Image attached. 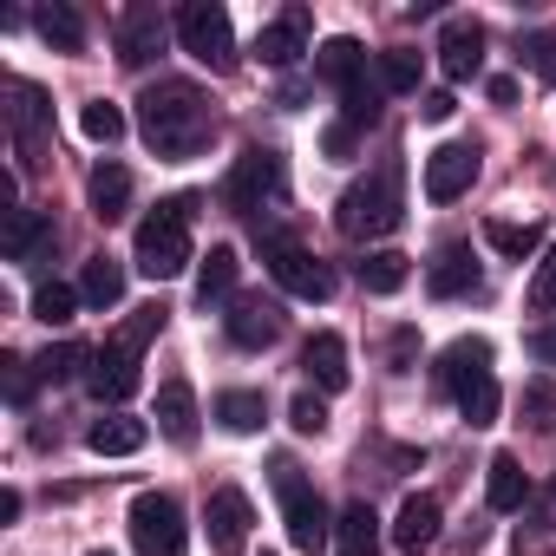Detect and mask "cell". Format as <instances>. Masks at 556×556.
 I'll return each mask as SVG.
<instances>
[{
    "instance_id": "cell-25",
    "label": "cell",
    "mask_w": 556,
    "mask_h": 556,
    "mask_svg": "<svg viewBox=\"0 0 556 556\" xmlns=\"http://www.w3.org/2000/svg\"><path fill=\"white\" fill-rule=\"evenodd\" d=\"M354 275H361L367 295H400V289L413 282V255H400V249H367Z\"/></svg>"
},
{
    "instance_id": "cell-24",
    "label": "cell",
    "mask_w": 556,
    "mask_h": 556,
    "mask_svg": "<svg viewBox=\"0 0 556 556\" xmlns=\"http://www.w3.org/2000/svg\"><path fill=\"white\" fill-rule=\"evenodd\" d=\"M334 556H380V517L367 497H354L334 523Z\"/></svg>"
},
{
    "instance_id": "cell-14",
    "label": "cell",
    "mask_w": 556,
    "mask_h": 556,
    "mask_svg": "<svg viewBox=\"0 0 556 556\" xmlns=\"http://www.w3.org/2000/svg\"><path fill=\"white\" fill-rule=\"evenodd\" d=\"M223 334L236 348H275V341H282V308L262 302V295H236L229 315H223Z\"/></svg>"
},
{
    "instance_id": "cell-40",
    "label": "cell",
    "mask_w": 556,
    "mask_h": 556,
    "mask_svg": "<svg viewBox=\"0 0 556 556\" xmlns=\"http://www.w3.org/2000/svg\"><path fill=\"white\" fill-rule=\"evenodd\" d=\"M517 60H523V66H530L543 86H556V34H523Z\"/></svg>"
},
{
    "instance_id": "cell-36",
    "label": "cell",
    "mask_w": 556,
    "mask_h": 556,
    "mask_svg": "<svg viewBox=\"0 0 556 556\" xmlns=\"http://www.w3.org/2000/svg\"><path fill=\"white\" fill-rule=\"evenodd\" d=\"M79 361H92V354H86L79 341H60V348H47V354L34 361V374H40L47 387H60V380H73V374H79Z\"/></svg>"
},
{
    "instance_id": "cell-49",
    "label": "cell",
    "mask_w": 556,
    "mask_h": 556,
    "mask_svg": "<svg viewBox=\"0 0 556 556\" xmlns=\"http://www.w3.org/2000/svg\"><path fill=\"white\" fill-rule=\"evenodd\" d=\"M549 517H556V478H549Z\"/></svg>"
},
{
    "instance_id": "cell-50",
    "label": "cell",
    "mask_w": 556,
    "mask_h": 556,
    "mask_svg": "<svg viewBox=\"0 0 556 556\" xmlns=\"http://www.w3.org/2000/svg\"><path fill=\"white\" fill-rule=\"evenodd\" d=\"M92 556H112V549H92Z\"/></svg>"
},
{
    "instance_id": "cell-42",
    "label": "cell",
    "mask_w": 556,
    "mask_h": 556,
    "mask_svg": "<svg viewBox=\"0 0 556 556\" xmlns=\"http://www.w3.org/2000/svg\"><path fill=\"white\" fill-rule=\"evenodd\" d=\"M289 426H295L302 439H321V432H328V406H321V393H295V406H289Z\"/></svg>"
},
{
    "instance_id": "cell-34",
    "label": "cell",
    "mask_w": 556,
    "mask_h": 556,
    "mask_svg": "<svg viewBox=\"0 0 556 556\" xmlns=\"http://www.w3.org/2000/svg\"><path fill=\"white\" fill-rule=\"evenodd\" d=\"M79 131H86L92 144H118V138H125V112H118L112 99H86V112H79Z\"/></svg>"
},
{
    "instance_id": "cell-39",
    "label": "cell",
    "mask_w": 556,
    "mask_h": 556,
    "mask_svg": "<svg viewBox=\"0 0 556 556\" xmlns=\"http://www.w3.org/2000/svg\"><path fill=\"white\" fill-rule=\"evenodd\" d=\"M523 419L536 432H556V380H530L523 387Z\"/></svg>"
},
{
    "instance_id": "cell-4",
    "label": "cell",
    "mask_w": 556,
    "mask_h": 556,
    "mask_svg": "<svg viewBox=\"0 0 556 556\" xmlns=\"http://www.w3.org/2000/svg\"><path fill=\"white\" fill-rule=\"evenodd\" d=\"M190 216H197V197H164L144 223H138V275L151 282H170V275L190 268Z\"/></svg>"
},
{
    "instance_id": "cell-44",
    "label": "cell",
    "mask_w": 556,
    "mask_h": 556,
    "mask_svg": "<svg viewBox=\"0 0 556 556\" xmlns=\"http://www.w3.org/2000/svg\"><path fill=\"white\" fill-rule=\"evenodd\" d=\"M321 151H328V157H354V151H361V131H354L348 118H334V125L321 131Z\"/></svg>"
},
{
    "instance_id": "cell-17",
    "label": "cell",
    "mask_w": 556,
    "mask_h": 556,
    "mask_svg": "<svg viewBox=\"0 0 556 556\" xmlns=\"http://www.w3.org/2000/svg\"><path fill=\"white\" fill-rule=\"evenodd\" d=\"M426 289H432L439 302H452V295H478V262H471V242H445V249L426 262Z\"/></svg>"
},
{
    "instance_id": "cell-43",
    "label": "cell",
    "mask_w": 556,
    "mask_h": 556,
    "mask_svg": "<svg viewBox=\"0 0 556 556\" xmlns=\"http://www.w3.org/2000/svg\"><path fill=\"white\" fill-rule=\"evenodd\" d=\"M0 367H8V400H14V406H27V400H34V380H40V374H34V361L8 354V361H0Z\"/></svg>"
},
{
    "instance_id": "cell-13",
    "label": "cell",
    "mask_w": 556,
    "mask_h": 556,
    "mask_svg": "<svg viewBox=\"0 0 556 556\" xmlns=\"http://www.w3.org/2000/svg\"><path fill=\"white\" fill-rule=\"evenodd\" d=\"M478 144H439L432 157H426V197L432 203H452V197H465L471 184H478Z\"/></svg>"
},
{
    "instance_id": "cell-6",
    "label": "cell",
    "mask_w": 556,
    "mask_h": 556,
    "mask_svg": "<svg viewBox=\"0 0 556 556\" xmlns=\"http://www.w3.org/2000/svg\"><path fill=\"white\" fill-rule=\"evenodd\" d=\"M262 268H268L295 302H328V295H334V268H328L308 242H295V236H282V229L262 236Z\"/></svg>"
},
{
    "instance_id": "cell-33",
    "label": "cell",
    "mask_w": 556,
    "mask_h": 556,
    "mask_svg": "<svg viewBox=\"0 0 556 556\" xmlns=\"http://www.w3.org/2000/svg\"><path fill=\"white\" fill-rule=\"evenodd\" d=\"M86 190H92V210L112 223V216H125V203H131V170L105 157V164L92 170V184H86Z\"/></svg>"
},
{
    "instance_id": "cell-35",
    "label": "cell",
    "mask_w": 556,
    "mask_h": 556,
    "mask_svg": "<svg viewBox=\"0 0 556 556\" xmlns=\"http://www.w3.org/2000/svg\"><path fill=\"white\" fill-rule=\"evenodd\" d=\"M79 302H86V295H79V289H66V282H40V289H34V315H40L47 328H66Z\"/></svg>"
},
{
    "instance_id": "cell-28",
    "label": "cell",
    "mask_w": 556,
    "mask_h": 556,
    "mask_svg": "<svg viewBox=\"0 0 556 556\" xmlns=\"http://www.w3.org/2000/svg\"><path fill=\"white\" fill-rule=\"evenodd\" d=\"M144 439H151V426H144V419H125V413L92 419V432H86V445H92L99 458H131V452H144Z\"/></svg>"
},
{
    "instance_id": "cell-38",
    "label": "cell",
    "mask_w": 556,
    "mask_h": 556,
    "mask_svg": "<svg viewBox=\"0 0 556 556\" xmlns=\"http://www.w3.org/2000/svg\"><path fill=\"white\" fill-rule=\"evenodd\" d=\"M164 315H170V308H164V302H144V308H131V321H125V328H118V334H112V341H118V348H131V354H138V348H144V341H151V334H157V328H164Z\"/></svg>"
},
{
    "instance_id": "cell-27",
    "label": "cell",
    "mask_w": 556,
    "mask_h": 556,
    "mask_svg": "<svg viewBox=\"0 0 556 556\" xmlns=\"http://www.w3.org/2000/svg\"><path fill=\"white\" fill-rule=\"evenodd\" d=\"M216 426L223 432H236V439H249V432H262V419H268V400L255 393V387H229V393H216Z\"/></svg>"
},
{
    "instance_id": "cell-18",
    "label": "cell",
    "mask_w": 556,
    "mask_h": 556,
    "mask_svg": "<svg viewBox=\"0 0 556 556\" xmlns=\"http://www.w3.org/2000/svg\"><path fill=\"white\" fill-rule=\"evenodd\" d=\"M302 53H308V8H289L282 21H268L255 34V60L262 66H295Z\"/></svg>"
},
{
    "instance_id": "cell-8",
    "label": "cell",
    "mask_w": 556,
    "mask_h": 556,
    "mask_svg": "<svg viewBox=\"0 0 556 556\" xmlns=\"http://www.w3.org/2000/svg\"><path fill=\"white\" fill-rule=\"evenodd\" d=\"M289 190V170H282V151H262V144H249L242 157H236V170H229V184H223V203L236 210V216H255V210H268L275 197Z\"/></svg>"
},
{
    "instance_id": "cell-3",
    "label": "cell",
    "mask_w": 556,
    "mask_h": 556,
    "mask_svg": "<svg viewBox=\"0 0 556 556\" xmlns=\"http://www.w3.org/2000/svg\"><path fill=\"white\" fill-rule=\"evenodd\" d=\"M439 380L452 387V400H458V413H465V426H497V406H504V393H497V380H491V341H478V334H465V341H452L445 354H439Z\"/></svg>"
},
{
    "instance_id": "cell-45",
    "label": "cell",
    "mask_w": 556,
    "mask_h": 556,
    "mask_svg": "<svg viewBox=\"0 0 556 556\" xmlns=\"http://www.w3.org/2000/svg\"><path fill=\"white\" fill-rule=\"evenodd\" d=\"M452 112H458V99H452V92H426V99H419V118H426V125H445Z\"/></svg>"
},
{
    "instance_id": "cell-20",
    "label": "cell",
    "mask_w": 556,
    "mask_h": 556,
    "mask_svg": "<svg viewBox=\"0 0 556 556\" xmlns=\"http://www.w3.org/2000/svg\"><path fill=\"white\" fill-rule=\"evenodd\" d=\"M53 242H60L53 216H40V210H8V262H40V255H53Z\"/></svg>"
},
{
    "instance_id": "cell-48",
    "label": "cell",
    "mask_w": 556,
    "mask_h": 556,
    "mask_svg": "<svg viewBox=\"0 0 556 556\" xmlns=\"http://www.w3.org/2000/svg\"><path fill=\"white\" fill-rule=\"evenodd\" d=\"M484 92H491L497 105H510V99H517V79H484Z\"/></svg>"
},
{
    "instance_id": "cell-19",
    "label": "cell",
    "mask_w": 556,
    "mask_h": 556,
    "mask_svg": "<svg viewBox=\"0 0 556 556\" xmlns=\"http://www.w3.org/2000/svg\"><path fill=\"white\" fill-rule=\"evenodd\" d=\"M315 73H321V79L348 99V92H361V86H367V47L341 34V40H328V47L315 53Z\"/></svg>"
},
{
    "instance_id": "cell-10",
    "label": "cell",
    "mask_w": 556,
    "mask_h": 556,
    "mask_svg": "<svg viewBox=\"0 0 556 556\" xmlns=\"http://www.w3.org/2000/svg\"><path fill=\"white\" fill-rule=\"evenodd\" d=\"M177 34V21H164L151 0H131V8L118 14V34H112V47H118V66H151L157 53H164V40Z\"/></svg>"
},
{
    "instance_id": "cell-12",
    "label": "cell",
    "mask_w": 556,
    "mask_h": 556,
    "mask_svg": "<svg viewBox=\"0 0 556 556\" xmlns=\"http://www.w3.org/2000/svg\"><path fill=\"white\" fill-rule=\"evenodd\" d=\"M439 66H445L452 86H465V79L484 73V27H478L471 14H452V21L439 27Z\"/></svg>"
},
{
    "instance_id": "cell-2",
    "label": "cell",
    "mask_w": 556,
    "mask_h": 556,
    "mask_svg": "<svg viewBox=\"0 0 556 556\" xmlns=\"http://www.w3.org/2000/svg\"><path fill=\"white\" fill-rule=\"evenodd\" d=\"M334 223H341V236H354V242L393 236V229L406 223V170H400V157H387L374 177H361V184L334 203Z\"/></svg>"
},
{
    "instance_id": "cell-16",
    "label": "cell",
    "mask_w": 556,
    "mask_h": 556,
    "mask_svg": "<svg viewBox=\"0 0 556 556\" xmlns=\"http://www.w3.org/2000/svg\"><path fill=\"white\" fill-rule=\"evenodd\" d=\"M203 523H210V543H216V549H236V543L249 536V523H255V510H249V491H236V484H216V491H210V504H203Z\"/></svg>"
},
{
    "instance_id": "cell-9",
    "label": "cell",
    "mask_w": 556,
    "mask_h": 556,
    "mask_svg": "<svg viewBox=\"0 0 556 556\" xmlns=\"http://www.w3.org/2000/svg\"><path fill=\"white\" fill-rule=\"evenodd\" d=\"M131 543H138V556H184V543H190L184 504L170 491H138L131 497Z\"/></svg>"
},
{
    "instance_id": "cell-32",
    "label": "cell",
    "mask_w": 556,
    "mask_h": 556,
    "mask_svg": "<svg viewBox=\"0 0 556 556\" xmlns=\"http://www.w3.org/2000/svg\"><path fill=\"white\" fill-rule=\"evenodd\" d=\"M484 242H491L504 262H523V255H536V249H543V223H510V216H491V223H484Z\"/></svg>"
},
{
    "instance_id": "cell-15",
    "label": "cell",
    "mask_w": 556,
    "mask_h": 556,
    "mask_svg": "<svg viewBox=\"0 0 556 556\" xmlns=\"http://www.w3.org/2000/svg\"><path fill=\"white\" fill-rule=\"evenodd\" d=\"M439 523H445L439 497H432V491H413V497L400 504V517H393V543H400V556H426V549L439 543Z\"/></svg>"
},
{
    "instance_id": "cell-21",
    "label": "cell",
    "mask_w": 556,
    "mask_h": 556,
    "mask_svg": "<svg viewBox=\"0 0 556 556\" xmlns=\"http://www.w3.org/2000/svg\"><path fill=\"white\" fill-rule=\"evenodd\" d=\"M302 367H308V380H315L321 393H348V380H354L348 341H341V334H315V341L302 348Z\"/></svg>"
},
{
    "instance_id": "cell-31",
    "label": "cell",
    "mask_w": 556,
    "mask_h": 556,
    "mask_svg": "<svg viewBox=\"0 0 556 556\" xmlns=\"http://www.w3.org/2000/svg\"><path fill=\"white\" fill-rule=\"evenodd\" d=\"M34 27H40V40H47L53 53H79V47H86V21H79V8H66V0L40 8Z\"/></svg>"
},
{
    "instance_id": "cell-22",
    "label": "cell",
    "mask_w": 556,
    "mask_h": 556,
    "mask_svg": "<svg viewBox=\"0 0 556 556\" xmlns=\"http://www.w3.org/2000/svg\"><path fill=\"white\" fill-rule=\"evenodd\" d=\"M151 419H157V432H164L170 445H190V439H197V393H190V380H164Z\"/></svg>"
},
{
    "instance_id": "cell-29",
    "label": "cell",
    "mask_w": 556,
    "mask_h": 556,
    "mask_svg": "<svg viewBox=\"0 0 556 556\" xmlns=\"http://www.w3.org/2000/svg\"><path fill=\"white\" fill-rule=\"evenodd\" d=\"M523 497H530L523 465H517L510 452H497V458H491V471H484V504H491V510H523Z\"/></svg>"
},
{
    "instance_id": "cell-37",
    "label": "cell",
    "mask_w": 556,
    "mask_h": 556,
    "mask_svg": "<svg viewBox=\"0 0 556 556\" xmlns=\"http://www.w3.org/2000/svg\"><path fill=\"white\" fill-rule=\"evenodd\" d=\"M419 53H380V92H419Z\"/></svg>"
},
{
    "instance_id": "cell-1",
    "label": "cell",
    "mask_w": 556,
    "mask_h": 556,
    "mask_svg": "<svg viewBox=\"0 0 556 556\" xmlns=\"http://www.w3.org/2000/svg\"><path fill=\"white\" fill-rule=\"evenodd\" d=\"M138 131H144V144H151L157 157L184 164V157H197V151L216 138V112H210L203 86H190V79H157V86H144V99H138Z\"/></svg>"
},
{
    "instance_id": "cell-11",
    "label": "cell",
    "mask_w": 556,
    "mask_h": 556,
    "mask_svg": "<svg viewBox=\"0 0 556 556\" xmlns=\"http://www.w3.org/2000/svg\"><path fill=\"white\" fill-rule=\"evenodd\" d=\"M86 387H92V400H99V406H125V400L144 387L138 354H131V348H118V341H105V348L92 354V367H86Z\"/></svg>"
},
{
    "instance_id": "cell-26",
    "label": "cell",
    "mask_w": 556,
    "mask_h": 556,
    "mask_svg": "<svg viewBox=\"0 0 556 556\" xmlns=\"http://www.w3.org/2000/svg\"><path fill=\"white\" fill-rule=\"evenodd\" d=\"M79 295H86V308H118V302H125V262L99 249V255L79 268Z\"/></svg>"
},
{
    "instance_id": "cell-30",
    "label": "cell",
    "mask_w": 556,
    "mask_h": 556,
    "mask_svg": "<svg viewBox=\"0 0 556 556\" xmlns=\"http://www.w3.org/2000/svg\"><path fill=\"white\" fill-rule=\"evenodd\" d=\"M236 268H242V262H236V249H229V242H216V249L203 255V268H197V302H203V308L236 295Z\"/></svg>"
},
{
    "instance_id": "cell-7",
    "label": "cell",
    "mask_w": 556,
    "mask_h": 556,
    "mask_svg": "<svg viewBox=\"0 0 556 556\" xmlns=\"http://www.w3.org/2000/svg\"><path fill=\"white\" fill-rule=\"evenodd\" d=\"M177 47L210 66V73H229L236 66V27H229V8H216V0H190V8H177Z\"/></svg>"
},
{
    "instance_id": "cell-5",
    "label": "cell",
    "mask_w": 556,
    "mask_h": 556,
    "mask_svg": "<svg viewBox=\"0 0 556 556\" xmlns=\"http://www.w3.org/2000/svg\"><path fill=\"white\" fill-rule=\"evenodd\" d=\"M275 497H282V523H289V543H295V549L321 556V549L334 543V523H341V517L321 504V491L302 478L295 458H275Z\"/></svg>"
},
{
    "instance_id": "cell-47",
    "label": "cell",
    "mask_w": 556,
    "mask_h": 556,
    "mask_svg": "<svg viewBox=\"0 0 556 556\" xmlns=\"http://www.w3.org/2000/svg\"><path fill=\"white\" fill-rule=\"evenodd\" d=\"M530 354H536L543 367H556V328H530Z\"/></svg>"
},
{
    "instance_id": "cell-23",
    "label": "cell",
    "mask_w": 556,
    "mask_h": 556,
    "mask_svg": "<svg viewBox=\"0 0 556 556\" xmlns=\"http://www.w3.org/2000/svg\"><path fill=\"white\" fill-rule=\"evenodd\" d=\"M8 99H14V105H8V118H14L21 151H34V144H40V131L53 125V105H47V92H40V86H27V79H14V86H8Z\"/></svg>"
},
{
    "instance_id": "cell-46",
    "label": "cell",
    "mask_w": 556,
    "mask_h": 556,
    "mask_svg": "<svg viewBox=\"0 0 556 556\" xmlns=\"http://www.w3.org/2000/svg\"><path fill=\"white\" fill-rule=\"evenodd\" d=\"M413 348H419V334L400 328V334H393V374H413Z\"/></svg>"
},
{
    "instance_id": "cell-41",
    "label": "cell",
    "mask_w": 556,
    "mask_h": 556,
    "mask_svg": "<svg viewBox=\"0 0 556 556\" xmlns=\"http://www.w3.org/2000/svg\"><path fill=\"white\" fill-rule=\"evenodd\" d=\"M549 308H556V242L543 249V262L530 275V315H549Z\"/></svg>"
}]
</instances>
